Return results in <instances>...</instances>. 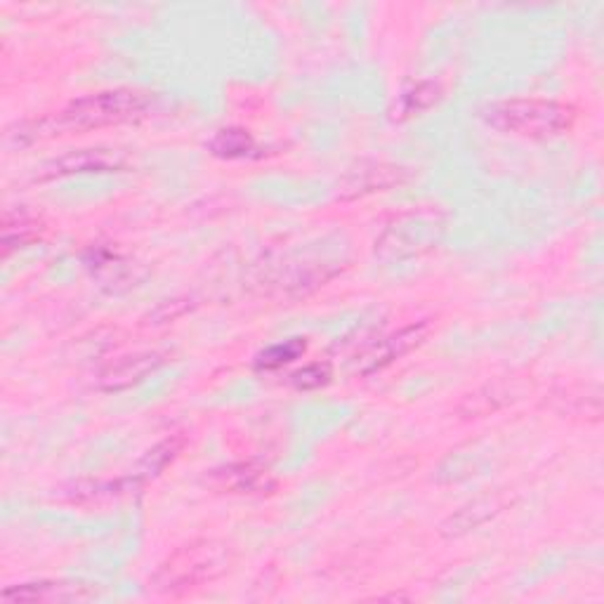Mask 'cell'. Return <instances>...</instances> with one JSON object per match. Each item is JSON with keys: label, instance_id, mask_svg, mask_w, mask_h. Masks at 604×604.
Wrapping results in <instances>:
<instances>
[{"label": "cell", "instance_id": "obj_8", "mask_svg": "<svg viewBox=\"0 0 604 604\" xmlns=\"http://www.w3.org/2000/svg\"><path fill=\"white\" fill-rule=\"evenodd\" d=\"M164 364L161 355H130L123 357L116 364H111L109 368H105L100 376V387L107 389V393H119V389H128L132 385L142 383L145 378H149L156 368Z\"/></svg>", "mask_w": 604, "mask_h": 604}, {"label": "cell", "instance_id": "obj_12", "mask_svg": "<svg viewBox=\"0 0 604 604\" xmlns=\"http://www.w3.org/2000/svg\"><path fill=\"white\" fill-rule=\"evenodd\" d=\"M307 349V343L303 338H294V340H286V343H279V345H271L267 349H263V353L258 355L256 359V368H260V372H275V368H281L290 362H296L305 355Z\"/></svg>", "mask_w": 604, "mask_h": 604}, {"label": "cell", "instance_id": "obj_5", "mask_svg": "<svg viewBox=\"0 0 604 604\" xmlns=\"http://www.w3.org/2000/svg\"><path fill=\"white\" fill-rule=\"evenodd\" d=\"M425 336H427V324H412L397 330V334L383 338L372 353L362 359V374L368 376V374L383 372L385 366L395 364L397 359L412 353L414 347H418L425 340Z\"/></svg>", "mask_w": 604, "mask_h": 604}, {"label": "cell", "instance_id": "obj_7", "mask_svg": "<svg viewBox=\"0 0 604 604\" xmlns=\"http://www.w3.org/2000/svg\"><path fill=\"white\" fill-rule=\"evenodd\" d=\"M210 484L220 492L229 494H260L275 486L265 467L256 463H234L225 465L220 471H212Z\"/></svg>", "mask_w": 604, "mask_h": 604}, {"label": "cell", "instance_id": "obj_4", "mask_svg": "<svg viewBox=\"0 0 604 604\" xmlns=\"http://www.w3.org/2000/svg\"><path fill=\"white\" fill-rule=\"evenodd\" d=\"M128 166V159L116 149H73L57 159L48 161L41 168L38 180H62L71 175H105V172H119Z\"/></svg>", "mask_w": 604, "mask_h": 604}, {"label": "cell", "instance_id": "obj_10", "mask_svg": "<svg viewBox=\"0 0 604 604\" xmlns=\"http://www.w3.org/2000/svg\"><path fill=\"white\" fill-rule=\"evenodd\" d=\"M208 151L225 161H239V159H258L263 156L260 145L256 138L244 128H222L208 140Z\"/></svg>", "mask_w": 604, "mask_h": 604}, {"label": "cell", "instance_id": "obj_11", "mask_svg": "<svg viewBox=\"0 0 604 604\" xmlns=\"http://www.w3.org/2000/svg\"><path fill=\"white\" fill-rule=\"evenodd\" d=\"M442 97H444V90L437 81H418L402 90L393 116L397 121L416 119V116H423L433 107H437L442 102Z\"/></svg>", "mask_w": 604, "mask_h": 604}, {"label": "cell", "instance_id": "obj_1", "mask_svg": "<svg viewBox=\"0 0 604 604\" xmlns=\"http://www.w3.org/2000/svg\"><path fill=\"white\" fill-rule=\"evenodd\" d=\"M154 107V97L142 90L132 88H113L92 92L86 97H78L71 105L55 116L36 123H22L17 132V140L36 142L41 138H55V135H69V132H90L111 126L135 123L145 119Z\"/></svg>", "mask_w": 604, "mask_h": 604}, {"label": "cell", "instance_id": "obj_13", "mask_svg": "<svg viewBox=\"0 0 604 604\" xmlns=\"http://www.w3.org/2000/svg\"><path fill=\"white\" fill-rule=\"evenodd\" d=\"M38 234H41V225L27 216H17L12 222L10 216H6L3 222V256L8 258L12 248H24L27 244L36 241Z\"/></svg>", "mask_w": 604, "mask_h": 604}, {"label": "cell", "instance_id": "obj_2", "mask_svg": "<svg viewBox=\"0 0 604 604\" xmlns=\"http://www.w3.org/2000/svg\"><path fill=\"white\" fill-rule=\"evenodd\" d=\"M479 119L503 135H513V138L553 140L574 128L576 109L557 100L515 97V100H498L482 107Z\"/></svg>", "mask_w": 604, "mask_h": 604}, {"label": "cell", "instance_id": "obj_14", "mask_svg": "<svg viewBox=\"0 0 604 604\" xmlns=\"http://www.w3.org/2000/svg\"><path fill=\"white\" fill-rule=\"evenodd\" d=\"M330 376H334V374H330L328 364L315 362V364L303 366L298 374H294V385L298 389H319L330 380Z\"/></svg>", "mask_w": 604, "mask_h": 604}, {"label": "cell", "instance_id": "obj_3", "mask_svg": "<svg viewBox=\"0 0 604 604\" xmlns=\"http://www.w3.org/2000/svg\"><path fill=\"white\" fill-rule=\"evenodd\" d=\"M220 570V557L216 548H210L208 543L201 545H187L178 555H172L161 572L156 574V583L161 591L178 593V591H191L201 586L204 581L212 578Z\"/></svg>", "mask_w": 604, "mask_h": 604}, {"label": "cell", "instance_id": "obj_9", "mask_svg": "<svg viewBox=\"0 0 604 604\" xmlns=\"http://www.w3.org/2000/svg\"><path fill=\"white\" fill-rule=\"evenodd\" d=\"M402 168L395 166H366L359 170H353L347 178L340 182V197L343 199H355L364 197V194L383 191L387 187H395L402 182Z\"/></svg>", "mask_w": 604, "mask_h": 604}, {"label": "cell", "instance_id": "obj_6", "mask_svg": "<svg viewBox=\"0 0 604 604\" xmlns=\"http://www.w3.org/2000/svg\"><path fill=\"white\" fill-rule=\"evenodd\" d=\"M95 593L81 583H65V581H38L24 583V586H12L3 591L6 602H29V604H57V602H81L90 600Z\"/></svg>", "mask_w": 604, "mask_h": 604}]
</instances>
